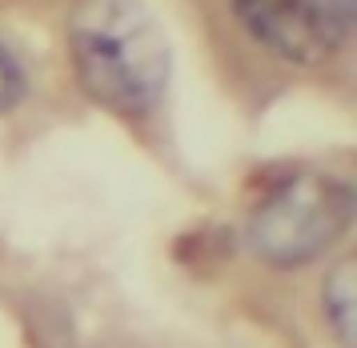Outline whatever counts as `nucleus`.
<instances>
[{
	"label": "nucleus",
	"instance_id": "obj_2",
	"mask_svg": "<svg viewBox=\"0 0 357 348\" xmlns=\"http://www.w3.org/2000/svg\"><path fill=\"white\" fill-rule=\"evenodd\" d=\"M354 224V189L325 173H297L249 216V248L277 269L309 264Z\"/></svg>",
	"mask_w": 357,
	"mask_h": 348
},
{
	"label": "nucleus",
	"instance_id": "obj_1",
	"mask_svg": "<svg viewBox=\"0 0 357 348\" xmlns=\"http://www.w3.org/2000/svg\"><path fill=\"white\" fill-rule=\"evenodd\" d=\"M68 52L81 88L116 116H149L169 88V40L141 0H84Z\"/></svg>",
	"mask_w": 357,
	"mask_h": 348
},
{
	"label": "nucleus",
	"instance_id": "obj_5",
	"mask_svg": "<svg viewBox=\"0 0 357 348\" xmlns=\"http://www.w3.org/2000/svg\"><path fill=\"white\" fill-rule=\"evenodd\" d=\"M24 100V68L17 64V56L0 45V112L17 109Z\"/></svg>",
	"mask_w": 357,
	"mask_h": 348
},
{
	"label": "nucleus",
	"instance_id": "obj_4",
	"mask_svg": "<svg viewBox=\"0 0 357 348\" xmlns=\"http://www.w3.org/2000/svg\"><path fill=\"white\" fill-rule=\"evenodd\" d=\"M325 292H321V308L333 333L345 348H354V324H357V304H354V288H357V272H354V260H341L337 269L325 276Z\"/></svg>",
	"mask_w": 357,
	"mask_h": 348
},
{
	"label": "nucleus",
	"instance_id": "obj_3",
	"mask_svg": "<svg viewBox=\"0 0 357 348\" xmlns=\"http://www.w3.org/2000/svg\"><path fill=\"white\" fill-rule=\"evenodd\" d=\"M357 0H233L245 32L297 64L329 61L354 36Z\"/></svg>",
	"mask_w": 357,
	"mask_h": 348
}]
</instances>
